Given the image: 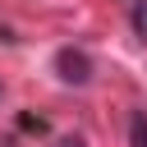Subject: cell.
Instances as JSON below:
<instances>
[{
    "instance_id": "3957f363",
    "label": "cell",
    "mask_w": 147,
    "mask_h": 147,
    "mask_svg": "<svg viewBox=\"0 0 147 147\" xmlns=\"http://www.w3.org/2000/svg\"><path fill=\"white\" fill-rule=\"evenodd\" d=\"M133 147H147V115H133Z\"/></svg>"
},
{
    "instance_id": "7a4b0ae2",
    "label": "cell",
    "mask_w": 147,
    "mask_h": 147,
    "mask_svg": "<svg viewBox=\"0 0 147 147\" xmlns=\"http://www.w3.org/2000/svg\"><path fill=\"white\" fill-rule=\"evenodd\" d=\"M133 28H138V37L147 41V0H138V5H133Z\"/></svg>"
},
{
    "instance_id": "277c9868",
    "label": "cell",
    "mask_w": 147,
    "mask_h": 147,
    "mask_svg": "<svg viewBox=\"0 0 147 147\" xmlns=\"http://www.w3.org/2000/svg\"><path fill=\"white\" fill-rule=\"evenodd\" d=\"M55 147H87V142H83V138H78V133H64V138H60V142H55Z\"/></svg>"
},
{
    "instance_id": "6da1fadb",
    "label": "cell",
    "mask_w": 147,
    "mask_h": 147,
    "mask_svg": "<svg viewBox=\"0 0 147 147\" xmlns=\"http://www.w3.org/2000/svg\"><path fill=\"white\" fill-rule=\"evenodd\" d=\"M55 74H60V83H69V87H87V83H92V60H87V51H78V46L55 51Z\"/></svg>"
}]
</instances>
